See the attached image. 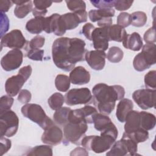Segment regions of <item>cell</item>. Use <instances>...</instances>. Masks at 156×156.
Listing matches in <instances>:
<instances>
[{"label":"cell","mask_w":156,"mask_h":156,"mask_svg":"<svg viewBox=\"0 0 156 156\" xmlns=\"http://www.w3.org/2000/svg\"><path fill=\"white\" fill-rule=\"evenodd\" d=\"M88 13L86 10L77 13L69 12L60 15L61 20L66 30L76 28L80 23H85L87 20Z\"/></svg>","instance_id":"cell-15"},{"label":"cell","mask_w":156,"mask_h":156,"mask_svg":"<svg viewBox=\"0 0 156 156\" xmlns=\"http://www.w3.org/2000/svg\"><path fill=\"white\" fill-rule=\"evenodd\" d=\"M52 149L48 145L36 146L30 149L26 154L27 155H52Z\"/></svg>","instance_id":"cell-33"},{"label":"cell","mask_w":156,"mask_h":156,"mask_svg":"<svg viewBox=\"0 0 156 156\" xmlns=\"http://www.w3.org/2000/svg\"><path fill=\"white\" fill-rule=\"evenodd\" d=\"M133 1L116 0L114 2V7L118 11H124L128 10L132 5Z\"/></svg>","instance_id":"cell-43"},{"label":"cell","mask_w":156,"mask_h":156,"mask_svg":"<svg viewBox=\"0 0 156 156\" xmlns=\"http://www.w3.org/2000/svg\"><path fill=\"white\" fill-rule=\"evenodd\" d=\"M140 114L141 128L146 130L153 129L155 127L156 122L155 115L144 111L140 112Z\"/></svg>","instance_id":"cell-26"},{"label":"cell","mask_w":156,"mask_h":156,"mask_svg":"<svg viewBox=\"0 0 156 156\" xmlns=\"http://www.w3.org/2000/svg\"><path fill=\"white\" fill-rule=\"evenodd\" d=\"M93 96L88 88H73L65 95V102L69 106L86 104L92 101Z\"/></svg>","instance_id":"cell-10"},{"label":"cell","mask_w":156,"mask_h":156,"mask_svg":"<svg viewBox=\"0 0 156 156\" xmlns=\"http://www.w3.org/2000/svg\"><path fill=\"white\" fill-rule=\"evenodd\" d=\"M45 43V38L41 35H36L29 42L28 49H40L42 48Z\"/></svg>","instance_id":"cell-38"},{"label":"cell","mask_w":156,"mask_h":156,"mask_svg":"<svg viewBox=\"0 0 156 156\" xmlns=\"http://www.w3.org/2000/svg\"><path fill=\"white\" fill-rule=\"evenodd\" d=\"M124 124V131L126 133H132L141 128L140 112L130 111L126 116Z\"/></svg>","instance_id":"cell-20"},{"label":"cell","mask_w":156,"mask_h":156,"mask_svg":"<svg viewBox=\"0 0 156 156\" xmlns=\"http://www.w3.org/2000/svg\"><path fill=\"white\" fill-rule=\"evenodd\" d=\"M1 4V12L5 13L9 11V9L13 5V3L12 1H8V0H1L0 1Z\"/></svg>","instance_id":"cell-49"},{"label":"cell","mask_w":156,"mask_h":156,"mask_svg":"<svg viewBox=\"0 0 156 156\" xmlns=\"http://www.w3.org/2000/svg\"><path fill=\"white\" fill-rule=\"evenodd\" d=\"M14 99L9 95H4L1 98L0 100V112L10 110Z\"/></svg>","instance_id":"cell-39"},{"label":"cell","mask_w":156,"mask_h":156,"mask_svg":"<svg viewBox=\"0 0 156 156\" xmlns=\"http://www.w3.org/2000/svg\"><path fill=\"white\" fill-rule=\"evenodd\" d=\"M155 63V44L146 43L142 47L141 52L136 55L133 60L134 69L144 71Z\"/></svg>","instance_id":"cell-5"},{"label":"cell","mask_w":156,"mask_h":156,"mask_svg":"<svg viewBox=\"0 0 156 156\" xmlns=\"http://www.w3.org/2000/svg\"><path fill=\"white\" fill-rule=\"evenodd\" d=\"M65 102V96L60 93H54L48 99V103L52 110H57L61 108Z\"/></svg>","instance_id":"cell-31"},{"label":"cell","mask_w":156,"mask_h":156,"mask_svg":"<svg viewBox=\"0 0 156 156\" xmlns=\"http://www.w3.org/2000/svg\"><path fill=\"white\" fill-rule=\"evenodd\" d=\"M70 155H88V152L84 147H77L71 151Z\"/></svg>","instance_id":"cell-50"},{"label":"cell","mask_w":156,"mask_h":156,"mask_svg":"<svg viewBox=\"0 0 156 156\" xmlns=\"http://www.w3.org/2000/svg\"><path fill=\"white\" fill-rule=\"evenodd\" d=\"M124 57L122 50L117 46L111 47L106 55L107 60L112 63H118L121 62Z\"/></svg>","instance_id":"cell-32"},{"label":"cell","mask_w":156,"mask_h":156,"mask_svg":"<svg viewBox=\"0 0 156 156\" xmlns=\"http://www.w3.org/2000/svg\"><path fill=\"white\" fill-rule=\"evenodd\" d=\"M71 108L67 107H62L55 110L53 115L54 121L58 125L64 126L68 121V116Z\"/></svg>","instance_id":"cell-28"},{"label":"cell","mask_w":156,"mask_h":156,"mask_svg":"<svg viewBox=\"0 0 156 156\" xmlns=\"http://www.w3.org/2000/svg\"><path fill=\"white\" fill-rule=\"evenodd\" d=\"M66 6L69 10L73 13H77L85 10L86 4L83 1L81 0H66L65 1Z\"/></svg>","instance_id":"cell-36"},{"label":"cell","mask_w":156,"mask_h":156,"mask_svg":"<svg viewBox=\"0 0 156 156\" xmlns=\"http://www.w3.org/2000/svg\"><path fill=\"white\" fill-rule=\"evenodd\" d=\"M131 18V24L133 26L140 27L144 26L147 22V15L146 14L141 11L134 12L130 14Z\"/></svg>","instance_id":"cell-34"},{"label":"cell","mask_w":156,"mask_h":156,"mask_svg":"<svg viewBox=\"0 0 156 156\" xmlns=\"http://www.w3.org/2000/svg\"><path fill=\"white\" fill-rule=\"evenodd\" d=\"M92 93L93 104L99 112L108 115L114 110L116 101L124 98L125 90L119 85L110 86L104 83H99L93 87Z\"/></svg>","instance_id":"cell-2"},{"label":"cell","mask_w":156,"mask_h":156,"mask_svg":"<svg viewBox=\"0 0 156 156\" xmlns=\"http://www.w3.org/2000/svg\"><path fill=\"white\" fill-rule=\"evenodd\" d=\"M44 17H35L29 20L26 24V30L32 34H39L44 30Z\"/></svg>","instance_id":"cell-24"},{"label":"cell","mask_w":156,"mask_h":156,"mask_svg":"<svg viewBox=\"0 0 156 156\" xmlns=\"http://www.w3.org/2000/svg\"><path fill=\"white\" fill-rule=\"evenodd\" d=\"M133 102L127 98H123L120 100L117 105L116 116L118 120L121 122H124L127 115L133 110Z\"/></svg>","instance_id":"cell-22"},{"label":"cell","mask_w":156,"mask_h":156,"mask_svg":"<svg viewBox=\"0 0 156 156\" xmlns=\"http://www.w3.org/2000/svg\"><path fill=\"white\" fill-rule=\"evenodd\" d=\"M87 130V123L85 122H68L63 126L65 141L79 146Z\"/></svg>","instance_id":"cell-7"},{"label":"cell","mask_w":156,"mask_h":156,"mask_svg":"<svg viewBox=\"0 0 156 156\" xmlns=\"http://www.w3.org/2000/svg\"><path fill=\"white\" fill-rule=\"evenodd\" d=\"M32 72L31 66L27 65L20 68L17 75L8 78L5 83V90L7 94L12 97L16 96L30 76Z\"/></svg>","instance_id":"cell-6"},{"label":"cell","mask_w":156,"mask_h":156,"mask_svg":"<svg viewBox=\"0 0 156 156\" xmlns=\"http://www.w3.org/2000/svg\"><path fill=\"white\" fill-rule=\"evenodd\" d=\"M90 2L94 7L98 9H112L114 7L115 1H90Z\"/></svg>","instance_id":"cell-42"},{"label":"cell","mask_w":156,"mask_h":156,"mask_svg":"<svg viewBox=\"0 0 156 156\" xmlns=\"http://www.w3.org/2000/svg\"><path fill=\"white\" fill-rule=\"evenodd\" d=\"M112 23L113 20L112 18H104L98 21L97 24L99 26V27H109L112 25Z\"/></svg>","instance_id":"cell-51"},{"label":"cell","mask_w":156,"mask_h":156,"mask_svg":"<svg viewBox=\"0 0 156 156\" xmlns=\"http://www.w3.org/2000/svg\"><path fill=\"white\" fill-rule=\"evenodd\" d=\"M127 34L125 29L118 24H113L108 27V37L110 41L121 42Z\"/></svg>","instance_id":"cell-25"},{"label":"cell","mask_w":156,"mask_h":156,"mask_svg":"<svg viewBox=\"0 0 156 156\" xmlns=\"http://www.w3.org/2000/svg\"><path fill=\"white\" fill-rule=\"evenodd\" d=\"M93 123L94 124V128L97 130L101 132L108 127L113 122L107 115L98 113L94 116Z\"/></svg>","instance_id":"cell-27"},{"label":"cell","mask_w":156,"mask_h":156,"mask_svg":"<svg viewBox=\"0 0 156 156\" xmlns=\"http://www.w3.org/2000/svg\"><path fill=\"white\" fill-rule=\"evenodd\" d=\"M18 127L19 119L13 111L9 110L0 112L1 136H13L16 133Z\"/></svg>","instance_id":"cell-9"},{"label":"cell","mask_w":156,"mask_h":156,"mask_svg":"<svg viewBox=\"0 0 156 156\" xmlns=\"http://www.w3.org/2000/svg\"><path fill=\"white\" fill-rule=\"evenodd\" d=\"M155 89H139L133 93L132 98L141 109L147 110L155 107Z\"/></svg>","instance_id":"cell-12"},{"label":"cell","mask_w":156,"mask_h":156,"mask_svg":"<svg viewBox=\"0 0 156 156\" xmlns=\"http://www.w3.org/2000/svg\"><path fill=\"white\" fill-rule=\"evenodd\" d=\"M91 41L94 49L105 51L108 48V27H95L92 32Z\"/></svg>","instance_id":"cell-16"},{"label":"cell","mask_w":156,"mask_h":156,"mask_svg":"<svg viewBox=\"0 0 156 156\" xmlns=\"http://www.w3.org/2000/svg\"><path fill=\"white\" fill-rule=\"evenodd\" d=\"M98 113L97 109L91 105L71 110L68 116V122H85L87 124L93 122V119L96 114Z\"/></svg>","instance_id":"cell-13"},{"label":"cell","mask_w":156,"mask_h":156,"mask_svg":"<svg viewBox=\"0 0 156 156\" xmlns=\"http://www.w3.org/2000/svg\"><path fill=\"white\" fill-rule=\"evenodd\" d=\"M44 55V50L40 49H29L27 57L32 60L42 61Z\"/></svg>","instance_id":"cell-40"},{"label":"cell","mask_w":156,"mask_h":156,"mask_svg":"<svg viewBox=\"0 0 156 156\" xmlns=\"http://www.w3.org/2000/svg\"><path fill=\"white\" fill-rule=\"evenodd\" d=\"M33 5L32 1H24L20 5H16L13 13L15 16L20 19L26 17L30 12L32 11Z\"/></svg>","instance_id":"cell-29"},{"label":"cell","mask_w":156,"mask_h":156,"mask_svg":"<svg viewBox=\"0 0 156 156\" xmlns=\"http://www.w3.org/2000/svg\"><path fill=\"white\" fill-rule=\"evenodd\" d=\"M69 79L74 85H82L88 83L90 80V74L84 67H74L69 73Z\"/></svg>","instance_id":"cell-19"},{"label":"cell","mask_w":156,"mask_h":156,"mask_svg":"<svg viewBox=\"0 0 156 156\" xmlns=\"http://www.w3.org/2000/svg\"><path fill=\"white\" fill-rule=\"evenodd\" d=\"M106 54L105 51L93 50L87 51L85 60L88 65L94 70L100 71L104 69L105 65Z\"/></svg>","instance_id":"cell-17"},{"label":"cell","mask_w":156,"mask_h":156,"mask_svg":"<svg viewBox=\"0 0 156 156\" xmlns=\"http://www.w3.org/2000/svg\"><path fill=\"white\" fill-rule=\"evenodd\" d=\"M32 94L30 92L26 89L21 90L18 94V101L21 102V104H26L29 102L31 100Z\"/></svg>","instance_id":"cell-45"},{"label":"cell","mask_w":156,"mask_h":156,"mask_svg":"<svg viewBox=\"0 0 156 156\" xmlns=\"http://www.w3.org/2000/svg\"><path fill=\"white\" fill-rule=\"evenodd\" d=\"M95 29V27L91 24L90 23H86L84 24L82 27V34L84 35V36L89 40H91V35L92 32Z\"/></svg>","instance_id":"cell-47"},{"label":"cell","mask_w":156,"mask_h":156,"mask_svg":"<svg viewBox=\"0 0 156 156\" xmlns=\"http://www.w3.org/2000/svg\"><path fill=\"white\" fill-rule=\"evenodd\" d=\"M70 83L69 77L65 74H58L55 79V86L59 91H67L70 87Z\"/></svg>","instance_id":"cell-30"},{"label":"cell","mask_w":156,"mask_h":156,"mask_svg":"<svg viewBox=\"0 0 156 156\" xmlns=\"http://www.w3.org/2000/svg\"><path fill=\"white\" fill-rule=\"evenodd\" d=\"M0 143V155H3L11 148L12 143L10 140L4 136H1Z\"/></svg>","instance_id":"cell-46"},{"label":"cell","mask_w":156,"mask_h":156,"mask_svg":"<svg viewBox=\"0 0 156 156\" xmlns=\"http://www.w3.org/2000/svg\"><path fill=\"white\" fill-rule=\"evenodd\" d=\"M85 42L78 38L60 37L52 46V60L55 66L65 71H71L77 62L85 60Z\"/></svg>","instance_id":"cell-1"},{"label":"cell","mask_w":156,"mask_h":156,"mask_svg":"<svg viewBox=\"0 0 156 156\" xmlns=\"http://www.w3.org/2000/svg\"><path fill=\"white\" fill-rule=\"evenodd\" d=\"M144 85L147 88L155 89L156 87V71L152 70L149 71L144 76Z\"/></svg>","instance_id":"cell-37"},{"label":"cell","mask_w":156,"mask_h":156,"mask_svg":"<svg viewBox=\"0 0 156 156\" xmlns=\"http://www.w3.org/2000/svg\"><path fill=\"white\" fill-rule=\"evenodd\" d=\"M115 10L112 9H99L91 10L88 15L91 21L94 23L104 18H112L115 15Z\"/></svg>","instance_id":"cell-23"},{"label":"cell","mask_w":156,"mask_h":156,"mask_svg":"<svg viewBox=\"0 0 156 156\" xmlns=\"http://www.w3.org/2000/svg\"><path fill=\"white\" fill-rule=\"evenodd\" d=\"M126 135L134 141H135L137 144L139 143H143L147 140L149 138V133L147 130L142 128H140L136 131L132 133H126Z\"/></svg>","instance_id":"cell-35"},{"label":"cell","mask_w":156,"mask_h":156,"mask_svg":"<svg viewBox=\"0 0 156 156\" xmlns=\"http://www.w3.org/2000/svg\"><path fill=\"white\" fill-rule=\"evenodd\" d=\"M122 42L125 48L133 51H140L143 44L140 35L135 32L131 34H127Z\"/></svg>","instance_id":"cell-21"},{"label":"cell","mask_w":156,"mask_h":156,"mask_svg":"<svg viewBox=\"0 0 156 156\" xmlns=\"http://www.w3.org/2000/svg\"><path fill=\"white\" fill-rule=\"evenodd\" d=\"M21 112L24 117L37 124L44 130L54 124L38 104L30 103L24 104L21 107Z\"/></svg>","instance_id":"cell-4"},{"label":"cell","mask_w":156,"mask_h":156,"mask_svg":"<svg viewBox=\"0 0 156 156\" xmlns=\"http://www.w3.org/2000/svg\"><path fill=\"white\" fill-rule=\"evenodd\" d=\"M63 138V133L61 129L54 124L44 130L42 134L41 141L50 146H56L62 143Z\"/></svg>","instance_id":"cell-18"},{"label":"cell","mask_w":156,"mask_h":156,"mask_svg":"<svg viewBox=\"0 0 156 156\" xmlns=\"http://www.w3.org/2000/svg\"><path fill=\"white\" fill-rule=\"evenodd\" d=\"M32 12L34 16H35V17H44L45 16V15L47 13L48 10H47V9L40 10V9H38L34 7V8H33Z\"/></svg>","instance_id":"cell-52"},{"label":"cell","mask_w":156,"mask_h":156,"mask_svg":"<svg viewBox=\"0 0 156 156\" xmlns=\"http://www.w3.org/2000/svg\"><path fill=\"white\" fill-rule=\"evenodd\" d=\"M116 140V138L110 134L101 132L100 136H85L81 140L80 145L87 151L100 154L110 149Z\"/></svg>","instance_id":"cell-3"},{"label":"cell","mask_w":156,"mask_h":156,"mask_svg":"<svg viewBox=\"0 0 156 156\" xmlns=\"http://www.w3.org/2000/svg\"><path fill=\"white\" fill-rule=\"evenodd\" d=\"M138 144L129 137L124 132L121 140L115 142L110 151L106 153L107 156L135 155L136 154Z\"/></svg>","instance_id":"cell-8"},{"label":"cell","mask_w":156,"mask_h":156,"mask_svg":"<svg viewBox=\"0 0 156 156\" xmlns=\"http://www.w3.org/2000/svg\"><path fill=\"white\" fill-rule=\"evenodd\" d=\"M23 60V53L19 49H13L4 55L1 60L2 69L6 71H11L18 68Z\"/></svg>","instance_id":"cell-14"},{"label":"cell","mask_w":156,"mask_h":156,"mask_svg":"<svg viewBox=\"0 0 156 156\" xmlns=\"http://www.w3.org/2000/svg\"><path fill=\"white\" fill-rule=\"evenodd\" d=\"M52 1H37L35 0L33 1V3L35 5V7L38 9H40V10H46L47 9V8L49 7L52 4Z\"/></svg>","instance_id":"cell-48"},{"label":"cell","mask_w":156,"mask_h":156,"mask_svg":"<svg viewBox=\"0 0 156 156\" xmlns=\"http://www.w3.org/2000/svg\"><path fill=\"white\" fill-rule=\"evenodd\" d=\"M29 41L23 36L20 30L14 29L1 37V46L11 49H27Z\"/></svg>","instance_id":"cell-11"},{"label":"cell","mask_w":156,"mask_h":156,"mask_svg":"<svg viewBox=\"0 0 156 156\" xmlns=\"http://www.w3.org/2000/svg\"><path fill=\"white\" fill-rule=\"evenodd\" d=\"M143 38L146 43H155L156 41L155 38V29L154 26L150 27L147 31L145 32Z\"/></svg>","instance_id":"cell-44"},{"label":"cell","mask_w":156,"mask_h":156,"mask_svg":"<svg viewBox=\"0 0 156 156\" xmlns=\"http://www.w3.org/2000/svg\"><path fill=\"white\" fill-rule=\"evenodd\" d=\"M117 24L125 28L131 24L130 14L127 12H121L117 17Z\"/></svg>","instance_id":"cell-41"}]
</instances>
